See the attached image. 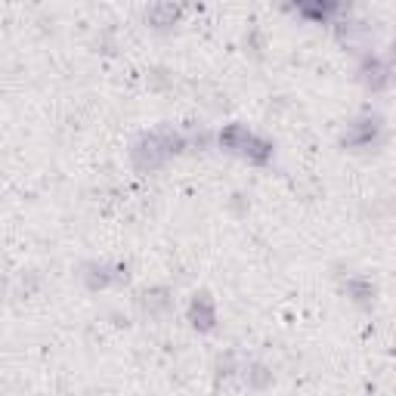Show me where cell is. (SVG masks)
Masks as SVG:
<instances>
[{
  "instance_id": "obj_1",
  "label": "cell",
  "mask_w": 396,
  "mask_h": 396,
  "mask_svg": "<svg viewBox=\"0 0 396 396\" xmlns=\"http://www.w3.org/2000/svg\"><path fill=\"white\" fill-rule=\"evenodd\" d=\"M192 319H195V325H201V329H211V325H214V310H211L208 295L195 297V304H192Z\"/></svg>"
},
{
  "instance_id": "obj_2",
  "label": "cell",
  "mask_w": 396,
  "mask_h": 396,
  "mask_svg": "<svg viewBox=\"0 0 396 396\" xmlns=\"http://www.w3.org/2000/svg\"><path fill=\"white\" fill-rule=\"evenodd\" d=\"M365 81H368L372 87H381V84H384V68H378V65H374V68H365Z\"/></svg>"
}]
</instances>
